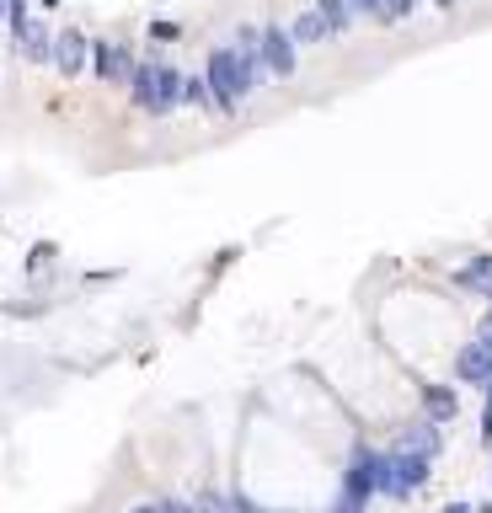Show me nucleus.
Instances as JSON below:
<instances>
[{"instance_id": "nucleus-1", "label": "nucleus", "mask_w": 492, "mask_h": 513, "mask_svg": "<svg viewBox=\"0 0 492 513\" xmlns=\"http://www.w3.org/2000/svg\"><path fill=\"white\" fill-rule=\"evenodd\" d=\"M257 43H263V33H257V27H241L236 43H225V49L209 54L204 81H209V107H214V113H236V107L268 81Z\"/></svg>"}, {"instance_id": "nucleus-11", "label": "nucleus", "mask_w": 492, "mask_h": 513, "mask_svg": "<svg viewBox=\"0 0 492 513\" xmlns=\"http://www.w3.org/2000/svg\"><path fill=\"white\" fill-rule=\"evenodd\" d=\"M289 38H295V49H316V43H327L332 33H327V22H321L316 6H311V11H300V17L289 22Z\"/></svg>"}, {"instance_id": "nucleus-23", "label": "nucleus", "mask_w": 492, "mask_h": 513, "mask_svg": "<svg viewBox=\"0 0 492 513\" xmlns=\"http://www.w3.org/2000/svg\"><path fill=\"white\" fill-rule=\"evenodd\" d=\"M476 513H492V503H482V508H476Z\"/></svg>"}, {"instance_id": "nucleus-21", "label": "nucleus", "mask_w": 492, "mask_h": 513, "mask_svg": "<svg viewBox=\"0 0 492 513\" xmlns=\"http://www.w3.org/2000/svg\"><path fill=\"white\" fill-rule=\"evenodd\" d=\"M123 513H161L156 503H134V508H123Z\"/></svg>"}, {"instance_id": "nucleus-22", "label": "nucleus", "mask_w": 492, "mask_h": 513, "mask_svg": "<svg viewBox=\"0 0 492 513\" xmlns=\"http://www.w3.org/2000/svg\"><path fill=\"white\" fill-rule=\"evenodd\" d=\"M38 6H43V11H54V6H59V0H38Z\"/></svg>"}, {"instance_id": "nucleus-12", "label": "nucleus", "mask_w": 492, "mask_h": 513, "mask_svg": "<svg viewBox=\"0 0 492 513\" xmlns=\"http://www.w3.org/2000/svg\"><path fill=\"white\" fill-rule=\"evenodd\" d=\"M455 284H460V289H476V294H487V289H492V252H476V257L466 262V268L455 273Z\"/></svg>"}, {"instance_id": "nucleus-9", "label": "nucleus", "mask_w": 492, "mask_h": 513, "mask_svg": "<svg viewBox=\"0 0 492 513\" xmlns=\"http://www.w3.org/2000/svg\"><path fill=\"white\" fill-rule=\"evenodd\" d=\"M391 449H407V455H423V460H434L439 449H444V433H439V423H412V428H402L396 433V444Z\"/></svg>"}, {"instance_id": "nucleus-6", "label": "nucleus", "mask_w": 492, "mask_h": 513, "mask_svg": "<svg viewBox=\"0 0 492 513\" xmlns=\"http://www.w3.org/2000/svg\"><path fill=\"white\" fill-rule=\"evenodd\" d=\"M257 54H263V70L273 75V81H289L295 65H300V49H295V38H289V27H263Z\"/></svg>"}, {"instance_id": "nucleus-17", "label": "nucleus", "mask_w": 492, "mask_h": 513, "mask_svg": "<svg viewBox=\"0 0 492 513\" xmlns=\"http://www.w3.org/2000/svg\"><path fill=\"white\" fill-rule=\"evenodd\" d=\"M156 508H161V513H198V508L188 503V497H161Z\"/></svg>"}, {"instance_id": "nucleus-14", "label": "nucleus", "mask_w": 492, "mask_h": 513, "mask_svg": "<svg viewBox=\"0 0 492 513\" xmlns=\"http://www.w3.org/2000/svg\"><path fill=\"white\" fill-rule=\"evenodd\" d=\"M193 508H198V513H241V497H230V492H204Z\"/></svg>"}, {"instance_id": "nucleus-16", "label": "nucleus", "mask_w": 492, "mask_h": 513, "mask_svg": "<svg viewBox=\"0 0 492 513\" xmlns=\"http://www.w3.org/2000/svg\"><path fill=\"white\" fill-rule=\"evenodd\" d=\"M418 6H423V0H386V22H407Z\"/></svg>"}, {"instance_id": "nucleus-5", "label": "nucleus", "mask_w": 492, "mask_h": 513, "mask_svg": "<svg viewBox=\"0 0 492 513\" xmlns=\"http://www.w3.org/2000/svg\"><path fill=\"white\" fill-rule=\"evenodd\" d=\"M134 65H140V59H134V49L129 43H91V75H97L102 86H129V75H134Z\"/></svg>"}, {"instance_id": "nucleus-15", "label": "nucleus", "mask_w": 492, "mask_h": 513, "mask_svg": "<svg viewBox=\"0 0 492 513\" xmlns=\"http://www.w3.org/2000/svg\"><path fill=\"white\" fill-rule=\"evenodd\" d=\"M182 107H209V81L204 75H182Z\"/></svg>"}, {"instance_id": "nucleus-4", "label": "nucleus", "mask_w": 492, "mask_h": 513, "mask_svg": "<svg viewBox=\"0 0 492 513\" xmlns=\"http://www.w3.org/2000/svg\"><path fill=\"white\" fill-rule=\"evenodd\" d=\"M343 497H359V503H369V497H380V449L353 444L348 471H343Z\"/></svg>"}, {"instance_id": "nucleus-7", "label": "nucleus", "mask_w": 492, "mask_h": 513, "mask_svg": "<svg viewBox=\"0 0 492 513\" xmlns=\"http://www.w3.org/2000/svg\"><path fill=\"white\" fill-rule=\"evenodd\" d=\"M86 65H91V38L81 33V27L54 33V70L65 75V81H75V75H86Z\"/></svg>"}, {"instance_id": "nucleus-20", "label": "nucleus", "mask_w": 492, "mask_h": 513, "mask_svg": "<svg viewBox=\"0 0 492 513\" xmlns=\"http://www.w3.org/2000/svg\"><path fill=\"white\" fill-rule=\"evenodd\" d=\"M439 513H476V508H471V503H444Z\"/></svg>"}, {"instance_id": "nucleus-24", "label": "nucleus", "mask_w": 492, "mask_h": 513, "mask_svg": "<svg viewBox=\"0 0 492 513\" xmlns=\"http://www.w3.org/2000/svg\"><path fill=\"white\" fill-rule=\"evenodd\" d=\"M0 17H6V0H0Z\"/></svg>"}, {"instance_id": "nucleus-18", "label": "nucleus", "mask_w": 492, "mask_h": 513, "mask_svg": "<svg viewBox=\"0 0 492 513\" xmlns=\"http://www.w3.org/2000/svg\"><path fill=\"white\" fill-rule=\"evenodd\" d=\"M482 391H487V407H482V439L492 444V380L482 385Z\"/></svg>"}, {"instance_id": "nucleus-8", "label": "nucleus", "mask_w": 492, "mask_h": 513, "mask_svg": "<svg viewBox=\"0 0 492 513\" xmlns=\"http://www.w3.org/2000/svg\"><path fill=\"white\" fill-rule=\"evenodd\" d=\"M455 380L460 385H487L492 380V337L487 332H476L466 348L455 353Z\"/></svg>"}, {"instance_id": "nucleus-2", "label": "nucleus", "mask_w": 492, "mask_h": 513, "mask_svg": "<svg viewBox=\"0 0 492 513\" xmlns=\"http://www.w3.org/2000/svg\"><path fill=\"white\" fill-rule=\"evenodd\" d=\"M129 97L140 113L150 118H166V113H177L182 107V75L172 65H161V59H140L129 75Z\"/></svg>"}, {"instance_id": "nucleus-3", "label": "nucleus", "mask_w": 492, "mask_h": 513, "mask_svg": "<svg viewBox=\"0 0 492 513\" xmlns=\"http://www.w3.org/2000/svg\"><path fill=\"white\" fill-rule=\"evenodd\" d=\"M428 471H434V460L407 455V449H380V497H396V503H407L412 492H423Z\"/></svg>"}, {"instance_id": "nucleus-10", "label": "nucleus", "mask_w": 492, "mask_h": 513, "mask_svg": "<svg viewBox=\"0 0 492 513\" xmlns=\"http://www.w3.org/2000/svg\"><path fill=\"white\" fill-rule=\"evenodd\" d=\"M423 417H428V423H455V417H460V391H455V385H423Z\"/></svg>"}, {"instance_id": "nucleus-19", "label": "nucleus", "mask_w": 492, "mask_h": 513, "mask_svg": "<svg viewBox=\"0 0 492 513\" xmlns=\"http://www.w3.org/2000/svg\"><path fill=\"white\" fill-rule=\"evenodd\" d=\"M332 513H369V503H359V497H337Z\"/></svg>"}, {"instance_id": "nucleus-13", "label": "nucleus", "mask_w": 492, "mask_h": 513, "mask_svg": "<svg viewBox=\"0 0 492 513\" xmlns=\"http://www.w3.org/2000/svg\"><path fill=\"white\" fill-rule=\"evenodd\" d=\"M311 6H316V17L327 22L332 38H343L348 27H353V6H348V0H311Z\"/></svg>"}]
</instances>
